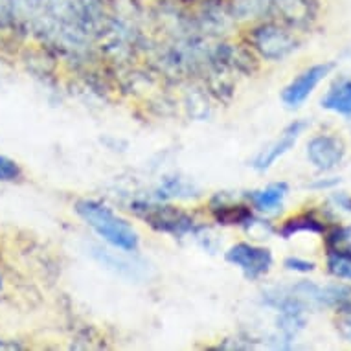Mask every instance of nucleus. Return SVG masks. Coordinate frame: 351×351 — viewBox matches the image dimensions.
<instances>
[{
	"label": "nucleus",
	"mask_w": 351,
	"mask_h": 351,
	"mask_svg": "<svg viewBox=\"0 0 351 351\" xmlns=\"http://www.w3.org/2000/svg\"><path fill=\"white\" fill-rule=\"evenodd\" d=\"M75 212L86 225L90 226L101 239L112 245L114 248L133 252L138 248V234L125 219L118 217L110 208L96 201H77Z\"/></svg>",
	"instance_id": "obj_1"
},
{
	"label": "nucleus",
	"mask_w": 351,
	"mask_h": 351,
	"mask_svg": "<svg viewBox=\"0 0 351 351\" xmlns=\"http://www.w3.org/2000/svg\"><path fill=\"white\" fill-rule=\"evenodd\" d=\"M215 219L223 225H245L252 221V213L245 206H219L213 208Z\"/></svg>",
	"instance_id": "obj_13"
},
{
	"label": "nucleus",
	"mask_w": 351,
	"mask_h": 351,
	"mask_svg": "<svg viewBox=\"0 0 351 351\" xmlns=\"http://www.w3.org/2000/svg\"><path fill=\"white\" fill-rule=\"evenodd\" d=\"M300 232L324 234V232H326V225H324L322 221H320L315 213H302V215L287 219V221L283 223L282 228H280V234H282L285 239L293 237L294 234H300Z\"/></svg>",
	"instance_id": "obj_11"
},
{
	"label": "nucleus",
	"mask_w": 351,
	"mask_h": 351,
	"mask_svg": "<svg viewBox=\"0 0 351 351\" xmlns=\"http://www.w3.org/2000/svg\"><path fill=\"white\" fill-rule=\"evenodd\" d=\"M333 201L339 208H342L346 212H351V197L348 193H342V191L340 193H333Z\"/></svg>",
	"instance_id": "obj_17"
},
{
	"label": "nucleus",
	"mask_w": 351,
	"mask_h": 351,
	"mask_svg": "<svg viewBox=\"0 0 351 351\" xmlns=\"http://www.w3.org/2000/svg\"><path fill=\"white\" fill-rule=\"evenodd\" d=\"M328 271L331 276L351 282V245L328 248Z\"/></svg>",
	"instance_id": "obj_12"
},
{
	"label": "nucleus",
	"mask_w": 351,
	"mask_h": 351,
	"mask_svg": "<svg viewBox=\"0 0 351 351\" xmlns=\"http://www.w3.org/2000/svg\"><path fill=\"white\" fill-rule=\"evenodd\" d=\"M307 125H309V123L304 120L293 121V123L283 131L282 136H280L276 142H272L269 147H265V149L261 151V153L254 158V169H258V171H265V169H269L278 158H282L285 153H289V151L293 149L294 144L298 142L300 134L304 133L305 129H307Z\"/></svg>",
	"instance_id": "obj_8"
},
{
	"label": "nucleus",
	"mask_w": 351,
	"mask_h": 351,
	"mask_svg": "<svg viewBox=\"0 0 351 351\" xmlns=\"http://www.w3.org/2000/svg\"><path fill=\"white\" fill-rule=\"evenodd\" d=\"M337 328L342 333L344 339L351 342V302L340 305L339 307V320H337Z\"/></svg>",
	"instance_id": "obj_14"
},
{
	"label": "nucleus",
	"mask_w": 351,
	"mask_h": 351,
	"mask_svg": "<svg viewBox=\"0 0 351 351\" xmlns=\"http://www.w3.org/2000/svg\"><path fill=\"white\" fill-rule=\"evenodd\" d=\"M287 193L289 186L285 182H274V184L267 186L265 190L252 191L248 199L261 212H274L278 208H282L283 199L287 197Z\"/></svg>",
	"instance_id": "obj_10"
},
{
	"label": "nucleus",
	"mask_w": 351,
	"mask_h": 351,
	"mask_svg": "<svg viewBox=\"0 0 351 351\" xmlns=\"http://www.w3.org/2000/svg\"><path fill=\"white\" fill-rule=\"evenodd\" d=\"M133 212L158 232L182 236L193 228V219L188 213L180 212L173 206H162V204H151V202H134Z\"/></svg>",
	"instance_id": "obj_3"
},
{
	"label": "nucleus",
	"mask_w": 351,
	"mask_h": 351,
	"mask_svg": "<svg viewBox=\"0 0 351 351\" xmlns=\"http://www.w3.org/2000/svg\"><path fill=\"white\" fill-rule=\"evenodd\" d=\"M250 43L263 58L271 61L287 58L298 47L296 37L289 29L274 23H263L258 28H254L250 34Z\"/></svg>",
	"instance_id": "obj_2"
},
{
	"label": "nucleus",
	"mask_w": 351,
	"mask_h": 351,
	"mask_svg": "<svg viewBox=\"0 0 351 351\" xmlns=\"http://www.w3.org/2000/svg\"><path fill=\"white\" fill-rule=\"evenodd\" d=\"M346 155L344 142L331 134H320L307 144V158L320 171H331Z\"/></svg>",
	"instance_id": "obj_6"
},
{
	"label": "nucleus",
	"mask_w": 351,
	"mask_h": 351,
	"mask_svg": "<svg viewBox=\"0 0 351 351\" xmlns=\"http://www.w3.org/2000/svg\"><path fill=\"white\" fill-rule=\"evenodd\" d=\"M335 69V63H322L315 64L311 69L304 70L302 74L296 75L289 83L282 93V101L287 105L289 109H298L305 99L309 98L313 90L322 83L329 75V72Z\"/></svg>",
	"instance_id": "obj_4"
},
{
	"label": "nucleus",
	"mask_w": 351,
	"mask_h": 351,
	"mask_svg": "<svg viewBox=\"0 0 351 351\" xmlns=\"http://www.w3.org/2000/svg\"><path fill=\"white\" fill-rule=\"evenodd\" d=\"M19 175H21V167L6 156H0V182L15 180Z\"/></svg>",
	"instance_id": "obj_15"
},
{
	"label": "nucleus",
	"mask_w": 351,
	"mask_h": 351,
	"mask_svg": "<svg viewBox=\"0 0 351 351\" xmlns=\"http://www.w3.org/2000/svg\"><path fill=\"white\" fill-rule=\"evenodd\" d=\"M317 0H272V17L293 28H305L317 19Z\"/></svg>",
	"instance_id": "obj_7"
},
{
	"label": "nucleus",
	"mask_w": 351,
	"mask_h": 351,
	"mask_svg": "<svg viewBox=\"0 0 351 351\" xmlns=\"http://www.w3.org/2000/svg\"><path fill=\"white\" fill-rule=\"evenodd\" d=\"M226 261L239 267L250 280L263 276L272 267V254L269 248L256 247L250 243H237L226 252Z\"/></svg>",
	"instance_id": "obj_5"
},
{
	"label": "nucleus",
	"mask_w": 351,
	"mask_h": 351,
	"mask_svg": "<svg viewBox=\"0 0 351 351\" xmlns=\"http://www.w3.org/2000/svg\"><path fill=\"white\" fill-rule=\"evenodd\" d=\"M283 265L287 271H294V272H313L315 271V263L309 261V259H302V258H296V256H291L283 261Z\"/></svg>",
	"instance_id": "obj_16"
},
{
	"label": "nucleus",
	"mask_w": 351,
	"mask_h": 351,
	"mask_svg": "<svg viewBox=\"0 0 351 351\" xmlns=\"http://www.w3.org/2000/svg\"><path fill=\"white\" fill-rule=\"evenodd\" d=\"M322 107L337 114L351 116V80L337 81L322 98Z\"/></svg>",
	"instance_id": "obj_9"
}]
</instances>
